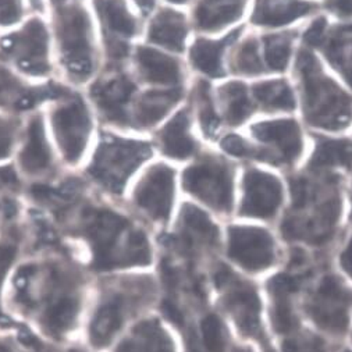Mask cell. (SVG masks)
Here are the masks:
<instances>
[{"instance_id":"cell-1","label":"cell","mask_w":352,"mask_h":352,"mask_svg":"<svg viewBox=\"0 0 352 352\" xmlns=\"http://www.w3.org/2000/svg\"><path fill=\"white\" fill-rule=\"evenodd\" d=\"M85 284L78 265L54 247L52 255L30 261L16 272L10 300L46 336L60 340L78 322Z\"/></svg>"},{"instance_id":"cell-2","label":"cell","mask_w":352,"mask_h":352,"mask_svg":"<svg viewBox=\"0 0 352 352\" xmlns=\"http://www.w3.org/2000/svg\"><path fill=\"white\" fill-rule=\"evenodd\" d=\"M76 231L78 237L88 243L92 255L91 266L98 272L146 266L152 261L146 234L114 210L82 208L77 217Z\"/></svg>"},{"instance_id":"cell-3","label":"cell","mask_w":352,"mask_h":352,"mask_svg":"<svg viewBox=\"0 0 352 352\" xmlns=\"http://www.w3.org/2000/svg\"><path fill=\"white\" fill-rule=\"evenodd\" d=\"M155 298L156 284L148 276H127L104 283L88 326L91 345L98 349L107 346L126 323L152 305Z\"/></svg>"},{"instance_id":"cell-4","label":"cell","mask_w":352,"mask_h":352,"mask_svg":"<svg viewBox=\"0 0 352 352\" xmlns=\"http://www.w3.org/2000/svg\"><path fill=\"white\" fill-rule=\"evenodd\" d=\"M298 70L302 78L304 109L308 122L324 130L346 127L352 120V99L323 74L311 53L300 54Z\"/></svg>"},{"instance_id":"cell-5","label":"cell","mask_w":352,"mask_h":352,"mask_svg":"<svg viewBox=\"0 0 352 352\" xmlns=\"http://www.w3.org/2000/svg\"><path fill=\"white\" fill-rule=\"evenodd\" d=\"M213 283L220 292V300L239 330L256 340L266 352H272L262 326V304L254 284L240 278L223 265H216L212 273Z\"/></svg>"},{"instance_id":"cell-6","label":"cell","mask_w":352,"mask_h":352,"mask_svg":"<svg viewBox=\"0 0 352 352\" xmlns=\"http://www.w3.org/2000/svg\"><path fill=\"white\" fill-rule=\"evenodd\" d=\"M152 155L146 142L106 137L88 168L91 177L111 194H120L131 174Z\"/></svg>"},{"instance_id":"cell-7","label":"cell","mask_w":352,"mask_h":352,"mask_svg":"<svg viewBox=\"0 0 352 352\" xmlns=\"http://www.w3.org/2000/svg\"><path fill=\"white\" fill-rule=\"evenodd\" d=\"M56 32L62 60L69 74L78 81L87 80L94 70V46L91 21L80 6L58 10Z\"/></svg>"},{"instance_id":"cell-8","label":"cell","mask_w":352,"mask_h":352,"mask_svg":"<svg viewBox=\"0 0 352 352\" xmlns=\"http://www.w3.org/2000/svg\"><path fill=\"white\" fill-rule=\"evenodd\" d=\"M166 247L173 256L191 265L219 245V228L199 208L187 204L182 209L175 234L167 237Z\"/></svg>"},{"instance_id":"cell-9","label":"cell","mask_w":352,"mask_h":352,"mask_svg":"<svg viewBox=\"0 0 352 352\" xmlns=\"http://www.w3.org/2000/svg\"><path fill=\"white\" fill-rule=\"evenodd\" d=\"M351 296L333 274L320 278L307 300V314L312 322L331 336H344L349 327Z\"/></svg>"},{"instance_id":"cell-10","label":"cell","mask_w":352,"mask_h":352,"mask_svg":"<svg viewBox=\"0 0 352 352\" xmlns=\"http://www.w3.org/2000/svg\"><path fill=\"white\" fill-rule=\"evenodd\" d=\"M184 188L217 212H230L234 201L231 170L221 162L205 159L183 174Z\"/></svg>"},{"instance_id":"cell-11","label":"cell","mask_w":352,"mask_h":352,"mask_svg":"<svg viewBox=\"0 0 352 352\" xmlns=\"http://www.w3.org/2000/svg\"><path fill=\"white\" fill-rule=\"evenodd\" d=\"M227 254L251 273L263 272L277 261V250L270 234L258 227L234 226L228 230Z\"/></svg>"},{"instance_id":"cell-12","label":"cell","mask_w":352,"mask_h":352,"mask_svg":"<svg viewBox=\"0 0 352 352\" xmlns=\"http://www.w3.org/2000/svg\"><path fill=\"white\" fill-rule=\"evenodd\" d=\"M2 53L23 72L43 76L49 72L47 32L42 21L31 20L20 31L0 42Z\"/></svg>"},{"instance_id":"cell-13","label":"cell","mask_w":352,"mask_h":352,"mask_svg":"<svg viewBox=\"0 0 352 352\" xmlns=\"http://www.w3.org/2000/svg\"><path fill=\"white\" fill-rule=\"evenodd\" d=\"M309 277L307 269H291L269 280L267 289L272 300V324L277 334L289 336L300 330L296 298Z\"/></svg>"},{"instance_id":"cell-14","label":"cell","mask_w":352,"mask_h":352,"mask_svg":"<svg viewBox=\"0 0 352 352\" xmlns=\"http://www.w3.org/2000/svg\"><path fill=\"white\" fill-rule=\"evenodd\" d=\"M53 130L65 157L70 163L80 160L91 133V119L85 103L77 98H67L52 116Z\"/></svg>"},{"instance_id":"cell-15","label":"cell","mask_w":352,"mask_h":352,"mask_svg":"<svg viewBox=\"0 0 352 352\" xmlns=\"http://www.w3.org/2000/svg\"><path fill=\"white\" fill-rule=\"evenodd\" d=\"M174 199V173L164 164L149 168L135 188L134 202L153 221L163 223L170 217Z\"/></svg>"},{"instance_id":"cell-16","label":"cell","mask_w":352,"mask_h":352,"mask_svg":"<svg viewBox=\"0 0 352 352\" xmlns=\"http://www.w3.org/2000/svg\"><path fill=\"white\" fill-rule=\"evenodd\" d=\"M283 202V187L272 174L250 170L244 177L241 213L248 217L272 219Z\"/></svg>"},{"instance_id":"cell-17","label":"cell","mask_w":352,"mask_h":352,"mask_svg":"<svg viewBox=\"0 0 352 352\" xmlns=\"http://www.w3.org/2000/svg\"><path fill=\"white\" fill-rule=\"evenodd\" d=\"M135 91L134 82L126 76H114L92 87V98L104 119L116 124H127V103Z\"/></svg>"},{"instance_id":"cell-18","label":"cell","mask_w":352,"mask_h":352,"mask_svg":"<svg viewBox=\"0 0 352 352\" xmlns=\"http://www.w3.org/2000/svg\"><path fill=\"white\" fill-rule=\"evenodd\" d=\"M254 135L265 142L274 145L285 162H294L302 152V138L300 127L292 120H274L255 124Z\"/></svg>"},{"instance_id":"cell-19","label":"cell","mask_w":352,"mask_h":352,"mask_svg":"<svg viewBox=\"0 0 352 352\" xmlns=\"http://www.w3.org/2000/svg\"><path fill=\"white\" fill-rule=\"evenodd\" d=\"M114 352H175L168 333L159 320L140 322L117 345Z\"/></svg>"},{"instance_id":"cell-20","label":"cell","mask_w":352,"mask_h":352,"mask_svg":"<svg viewBox=\"0 0 352 352\" xmlns=\"http://www.w3.org/2000/svg\"><path fill=\"white\" fill-rule=\"evenodd\" d=\"M187 352H228V334L214 312H205L195 331H184Z\"/></svg>"},{"instance_id":"cell-21","label":"cell","mask_w":352,"mask_h":352,"mask_svg":"<svg viewBox=\"0 0 352 352\" xmlns=\"http://www.w3.org/2000/svg\"><path fill=\"white\" fill-rule=\"evenodd\" d=\"M20 164L23 170L31 175H41L52 167V152L39 116L32 117L28 124L25 142L20 155Z\"/></svg>"},{"instance_id":"cell-22","label":"cell","mask_w":352,"mask_h":352,"mask_svg":"<svg viewBox=\"0 0 352 352\" xmlns=\"http://www.w3.org/2000/svg\"><path fill=\"white\" fill-rule=\"evenodd\" d=\"M137 65L148 82L173 85L182 80V69L177 60L149 47L137 50Z\"/></svg>"},{"instance_id":"cell-23","label":"cell","mask_w":352,"mask_h":352,"mask_svg":"<svg viewBox=\"0 0 352 352\" xmlns=\"http://www.w3.org/2000/svg\"><path fill=\"white\" fill-rule=\"evenodd\" d=\"M98 16L106 31V41H123L137 32V21L129 12L124 0H94Z\"/></svg>"},{"instance_id":"cell-24","label":"cell","mask_w":352,"mask_h":352,"mask_svg":"<svg viewBox=\"0 0 352 352\" xmlns=\"http://www.w3.org/2000/svg\"><path fill=\"white\" fill-rule=\"evenodd\" d=\"M182 98L180 89L151 91L141 96L135 106L134 122L140 127H151L160 122Z\"/></svg>"},{"instance_id":"cell-25","label":"cell","mask_w":352,"mask_h":352,"mask_svg":"<svg viewBox=\"0 0 352 352\" xmlns=\"http://www.w3.org/2000/svg\"><path fill=\"white\" fill-rule=\"evenodd\" d=\"M187 36L186 19L173 10L160 12L149 28V39L170 50H183Z\"/></svg>"},{"instance_id":"cell-26","label":"cell","mask_w":352,"mask_h":352,"mask_svg":"<svg viewBox=\"0 0 352 352\" xmlns=\"http://www.w3.org/2000/svg\"><path fill=\"white\" fill-rule=\"evenodd\" d=\"M190 119L187 111L175 114L174 119L160 133L162 148L170 157L184 159L195 152V142L190 137Z\"/></svg>"},{"instance_id":"cell-27","label":"cell","mask_w":352,"mask_h":352,"mask_svg":"<svg viewBox=\"0 0 352 352\" xmlns=\"http://www.w3.org/2000/svg\"><path fill=\"white\" fill-rule=\"evenodd\" d=\"M239 35V31L231 32L223 41L199 39L191 49V62L202 73L210 77H220L223 74L221 56L226 45L231 43Z\"/></svg>"},{"instance_id":"cell-28","label":"cell","mask_w":352,"mask_h":352,"mask_svg":"<svg viewBox=\"0 0 352 352\" xmlns=\"http://www.w3.org/2000/svg\"><path fill=\"white\" fill-rule=\"evenodd\" d=\"M315 5L309 2H289L280 6H261L254 16V23L266 27H280L311 13Z\"/></svg>"},{"instance_id":"cell-29","label":"cell","mask_w":352,"mask_h":352,"mask_svg":"<svg viewBox=\"0 0 352 352\" xmlns=\"http://www.w3.org/2000/svg\"><path fill=\"white\" fill-rule=\"evenodd\" d=\"M243 14V3L201 5L195 12V20L201 30L216 31L239 20Z\"/></svg>"},{"instance_id":"cell-30","label":"cell","mask_w":352,"mask_h":352,"mask_svg":"<svg viewBox=\"0 0 352 352\" xmlns=\"http://www.w3.org/2000/svg\"><path fill=\"white\" fill-rule=\"evenodd\" d=\"M226 103V119L230 124H241L252 113V104L247 95V88L241 82L226 84L221 89Z\"/></svg>"},{"instance_id":"cell-31","label":"cell","mask_w":352,"mask_h":352,"mask_svg":"<svg viewBox=\"0 0 352 352\" xmlns=\"http://www.w3.org/2000/svg\"><path fill=\"white\" fill-rule=\"evenodd\" d=\"M254 95L265 107L272 110H292L296 107L294 95L289 85L283 80L256 84Z\"/></svg>"},{"instance_id":"cell-32","label":"cell","mask_w":352,"mask_h":352,"mask_svg":"<svg viewBox=\"0 0 352 352\" xmlns=\"http://www.w3.org/2000/svg\"><path fill=\"white\" fill-rule=\"evenodd\" d=\"M311 164L314 167H333L352 164V144L345 140L322 141L312 156Z\"/></svg>"},{"instance_id":"cell-33","label":"cell","mask_w":352,"mask_h":352,"mask_svg":"<svg viewBox=\"0 0 352 352\" xmlns=\"http://www.w3.org/2000/svg\"><path fill=\"white\" fill-rule=\"evenodd\" d=\"M20 232L17 228H12L6 236L0 240V288H2L3 280L9 274L13 263L16 262L20 251ZM0 323H8V320L0 312Z\"/></svg>"},{"instance_id":"cell-34","label":"cell","mask_w":352,"mask_h":352,"mask_svg":"<svg viewBox=\"0 0 352 352\" xmlns=\"http://www.w3.org/2000/svg\"><path fill=\"white\" fill-rule=\"evenodd\" d=\"M291 56V42L284 35H272L265 39V57L270 69L281 72Z\"/></svg>"},{"instance_id":"cell-35","label":"cell","mask_w":352,"mask_h":352,"mask_svg":"<svg viewBox=\"0 0 352 352\" xmlns=\"http://www.w3.org/2000/svg\"><path fill=\"white\" fill-rule=\"evenodd\" d=\"M283 352H331L329 345L318 336L301 330L284 337Z\"/></svg>"},{"instance_id":"cell-36","label":"cell","mask_w":352,"mask_h":352,"mask_svg":"<svg viewBox=\"0 0 352 352\" xmlns=\"http://www.w3.org/2000/svg\"><path fill=\"white\" fill-rule=\"evenodd\" d=\"M234 67L243 74H259L263 70V65L259 57L258 43L255 39H247L239 49L236 58H234Z\"/></svg>"},{"instance_id":"cell-37","label":"cell","mask_w":352,"mask_h":352,"mask_svg":"<svg viewBox=\"0 0 352 352\" xmlns=\"http://www.w3.org/2000/svg\"><path fill=\"white\" fill-rule=\"evenodd\" d=\"M208 85L201 84L199 88V102H201V109H199V119L204 131L208 135H213L217 129H219V117L213 109L209 92H208Z\"/></svg>"},{"instance_id":"cell-38","label":"cell","mask_w":352,"mask_h":352,"mask_svg":"<svg viewBox=\"0 0 352 352\" xmlns=\"http://www.w3.org/2000/svg\"><path fill=\"white\" fill-rule=\"evenodd\" d=\"M291 197H292V208L294 210H301L307 208L311 201V190L309 184L304 179H296L291 182Z\"/></svg>"},{"instance_id":"cell-39","label":"cell","mask_w":352,"mask_h":352,"mask_svg":"<svg viewBox=\"0 0 352 352\" xmlns=\"http://www.w3.org/2000/svg\"><path fill=\"white\" fill-rule=\"evenodd\" d=\"M14 135L16 126L5 117H0V159H5L10 155L14 144Z\"/></svg>"},{"instance_id":"cell-40","label":"cell","mask_w":352,"mask_h":352,"mask_svg":"<svg viewBox=\"0 0 352 352\" xmlns=\"http://www.w3.org/2000/svg\"><path fill=\"white\" fill-rule=\"evenodd\" d=\"M21 17L20 0H0V25H10Z\"/></svg>"},{"instance_id":"cell-41","label":"cell","mask_w":352,"mask_h":352,"mask_svg":"<svg viewBox=\"0 0 352 352\" xmlns=\"http://www.w3.org/2000/svg\"><path fill=\"white\" fill-rule=\"evenodd\" d=\"M221 148L232 155V156H239V157H244V156H251L252 155V149L251 146L247 144V141L244 138H241L240 135H227L223 141H221Z\"/></svg>"},{"instance_id":"cell-42","label":"cell","mask_w":352,"mask_h":352,"mask_svg":"<svg viewBox=\"0 0 352 352\" xmlns=\"http://www.w3.org/2000/svg\"><path fill=\"white\" fill-rule=\"evenodd\" d=\"M326 27H327L326 19H323V17L318 19V20L311 25V28L305 32V35H304L305 42H307L308 45H311V46H318V45H320L322 41H323V36H324Z\"/></svg>"},{"instance_id":"cell-43","label":"cell","mask_w":352,"mask_h":352,"mask_svg":"<svg viewBox=\"0 0 352 352\" xmlns=\"http://www.w3.org/2000/svg\"><path fill=\"white\" fill-rule=\"evenodd\" d=\"M340 265L342 270L352 278V237L349 239L340 255Z\"/></svg>"},{"instance_id":"cell-44","label":"cell","mask_w":352,"mask_h":352,"mask_svg":"<svg viewBox=\"0 0 352 352\" xmlns=\"http://www.w3.org/2000/svg\"><path fill=\"white\" fill-rule=\"evenodd\" d=\"M329 6L338 16H352V0H329Z\"/></svg>"},{"instance_id":"cell-45","label":"cell","mask_w":352,"mask_h":352,"mask_svg":"<svg viewBox=\"0 0 352 352\" xmlns=\"http://www.w3.org/2000/svg\"><path fill=\"white\" fill-rule=\"evenodd\" d=\"M334 66H337L338 72L342 73V76L346 80V82L352 87V53H351L349 58H342V60H340Z\"/></svg>"},{"instance_id":"cell-46","label":"cell","mask_w":352,"mask_h":352,"mask_svg":"<svg viewBox=\"0 0 352 352\" xmlns=\"http://www.w3.org/2000/svg\"><path fill=\"white\" fill-rule=\"evenodd\" d=\"M32 342L30 344L32 348H35V352H84V351H81V349H78V348H74V349H67V351H50V349H46V348H43L42 345H39L38 344V341H35V338L34 340H31Z\"/></svg>"},{"instance_id":"cell-47","label":"cell","mask_w":352,"mask_h":352,"mask_svg":"<svg viewBox=\"0 0 352 352\" xmlns=\"http://www.w3.org/2000/svg\"><path fill=\"white\" fill-rule=\"evenodd\" d=\"M0 352H19V349L16 348V345L12 341L3 340V341H0Z\"/></svg>"},{"instance_id":"cell-48","label":"cell","mask_w":352,"mask_h":352,"mask_svg":"<svg viewBox=\"0 0 352 352\" xmlns=\"http://www.w3.org/2000/svg\"><path fill=\"white\" fill-rule=\"evenodd\" d=\"M135 2H137V5H138L140 8H142L144 10H149V9L153 8V2H155V0H135Z\"/></svg>"},{"instance_id":"cell-49","label":"cell","mask_w":352,"mask_h":352,"mask_svg":"<svg viewBox=\"0 0 352 352\" xmlns=\"http://www.w3.org/2000/svg\"><path fill=\"white\" fill-rule=\"evenodd\" d=\"M213 2H220V5H226V3H241V0H213Z\"/></svg>"},{"instance_id":"cell-50","label":"cell","mask_w":352,"mask_h":352,"mask_svg":"<svg viewBox=\"0 0 352 352\" xmlns=\"http://www.w3.org/2000/svg\"><path fill=\"white\" fill-rule=\"evenodd\" d=\"M234 352H252V351H250V349H247V348H237Z\"/></svg>"},{"instance_id":"cell-51","label":"cell","mask_w":352,"mask_h":352,"mask_svg":"<svg viewBox=\"0 0 352 352\" xmlns=\"http://www.w3.org/2000/svg\"><path fill=\"white\" fill-rule=\"evenodd\" d=\"M170 2H173V3H186L187 0H170Z\"/></svg>"},{"instance_id":"cell-52","label":"cell","mask_w":352,"mask_h":352,"mask_svg":"<svg viewBox=\"0 0 352 352\" xmlns=\"http://www.w3.org/2000/svg\"><path fill=\"white\" fill-rule=\"evenodd\" d=\"M342 31H345V32H351V34H352V25H348V27L342 28Z\"/></svg>"},{"instance_id":"cell-53","label":"cell","mask_w":352,"mask_h":352,"mask_svg":"<svg viewBox=\"0 0 352 352\" xmlns=\"http://www.w3.org/2000/svg\"><path fill=\"white\" fill-rule=\"evenodd\" d=\"M345 352H351V351H345Z\"/></svg>"}]
</instances>
